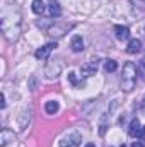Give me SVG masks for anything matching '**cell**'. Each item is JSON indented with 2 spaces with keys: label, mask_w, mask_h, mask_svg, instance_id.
Here are the masks:
<instances>
[{
  "label": "cell",
  "mask_w": 145,
  "mask_h": 147,
  "mask_svg": "<svg viewBox=\"0 0 145 147\" xmlns=\"http://www.w3.org/2000/svg\"><path fill=\"white\" fill-rule=\"evenodd\" d=\"M138 77V67L133 62H126L123 65V74H121V89L125 92H132L135 89Z\"/></svg>",
  "instance_id": "7a4b0ae2"
},
{
  "label": "cell",
  "mask_w": 145,
  "mask_h": 147,
  "mask_svg": "<svg viewBox=\"0 0 145 147\" xmlns=\"http://www.w3.org/2000/svg\"><path fill=\"white\" fill-rule=\"evenodd\" d=\"M56 48V43H46V45H43L41 48H38L36 51H34V57H36V60H46L50 55H51V51Z\"/></svg>",
  "instance_id": "5b68a950"
},
{
  "label": "cell",
  "mask_w": 145,
  "mask_h": 147,
  "mask_svg": "<svg viewBox=\"0 0 145 147\" xmlns=\"http://www.w3.org/2000/svg\"><path fill=\"white\" fill-rule=\"evenodd\" d=\"M97 69H99V62H97V60H89V62L82 63V67H80V75H82V77H92L94 74L97 72Z\"/></svg>",
  "instance_id": "277c9868"
},
{
  "label": "cell",
  "mask_w": 145,
  "mask_h": 147,
  "mask_svg": "<svg viewBox=\"0 0 145 147\" xmlns=\"http://www.w3.org/2000/svg\"><path fill=\"white\" fill-rule=\"evenodd\" d=\"M116 69H118L116 60H111V58H109V60H106V62H104V70H106V72H114Z\"/></svg>",
  "instance_id": "e0dca14e"
},
{
  "label": "cell",
  "mask_w": 145,
  "mask_h": 147,
  "mask_svg": "<svg viewBox=\"0 0 145 147\" xmlns=\"http://www.w3.org/2000/svg\"><path fill=\"white\" fill-rule=\"evenodd\" d=\"M70 46H72V50L75 51V53H80V51H84V39H82V36H79V34L72 36Z\"/></svg>",
  "instance_id": "7c38bea8"
},
{
  "label": "cell",
  "mask_w": 145,
  "mask_h": 147,
  "mask_svg": "<svg viewBox=\"0 0 145 147\" xmlns=\"http://www.w3.org/2000/svg\"><path fill=\"white\" fill-rule=\"evenodd\" d=\"M14 139H15V135H14L12 130H9V128H2V132H0V146L5 147L7 144L14 142Z\"/></svg>",
  "instance_id": "52a82bcc"
},
{
  "label": "cell",
  "mask_w": 145,
  "mask_h": 147,
  "mask_svg": "<svg viewBox=\"0 0 145 147\" xmlns=\"http://www.w3.org/2000/svg\"><path fill=\"white\" fill-rule=\"evenodd\" d=\"M70 28H72V24H62V26H56V24H55V26H51V28L48 29V34L51 38H62Z\"/></svg>",
  "instance_id": "8992f818"
},
{
  "label": "cell",
  "mask_w": 145,
  "mask_h": 147,
  "mask_svg": "<svg viewBox=\"0 0 145 147\" xmlns=\"http://www.w3.org/2000/svg\"><path fill=\"white\" fill-rule=\"evenodd\" d=\"M140 134H142V125H140L138 118H135V120H132V123H130L128 135H130V137H140Z\"/></svg>",
  "instance_id": "ba28073f"
},
{
  "label": "cell",
  "mask_w": 145,
  "mask_h": 147,
  "mask_svg": "<svg viewBox=\"0 0 145 147\" xmlns=\"http://www.w3.org/2000/svg\"><path fill=\"white\" fill-rule=\"evenodd\" d=\"M80 142H82V135L79 132L72 130L60 140V147H79Z\"/></svg>",
  "instance_id": "3957f363"
},
{
  "label": "cell",
  "mask_w": 145,
  "mask_h": 147,
  "mask_svg": "<svg viewBox=\"0 0 145 147\" xmlns=\"http://www.w3.org/2000/svg\"><path fill=\"white\" fill-rule=\"evenodd\" d=\"M108 123H109V116H108V115H103V116H101V121H99V134H101V135H104V134H106Z\"/></svg>",
  "instance_id": "2e32d148"
},
{
  "label": "cell",
  "mask_w": 145,
  "mask_h": 147,
  "mask_svg": "<svg viewBox=\"0 0 145 147\" xmlns=\"http://www.w3.org/2000/svg\"><path fill=\"white\" fill-rule=\"evenodd\" d=\"M44 74H46V77H48V79H56V77H58V74H60V67L53 69V63H50V65L46 67Z\"/></svg>",
  "instance_id": "9a60e30c"
},
{
  "label": "cell",
  "mask_w": 145,
  "mask_h": 147,
  "mask_svg": "<svg viewBox=\"0 0 145 147\" xmlns=\"http://www.w3.org/2000/svg\"><path fill=\"white\" fill-rule=\"evenodd\" d=\"M48 14H50V17H60L62 16V7H60V3L56 0H50V3H48Z\"/></svg>",
  "instance_id": "9c48e42d"
},
{
  "label": "cell",
  "mask_w": 145,
  "mask_h": 147,
  "mask_svg": "<svg viewBox=\"0 0 145 147\" xmlns=\"http://www.w3.org/2000/svg\"><path fill=\"white\" fill-rule=\"evenodd\" d=\"M21 24H22V16H21L19 5L14 0H3L0 9V28L7 41L14 43L19 39Z\"/></svg>",
  "instance_id": "6da1fadb"
},
{
  "label": "cell",
  "mask_w": 145,
  "mask_h": 147,
  "mask_svg": "<svg viewBox=\"0 0 145 147\" xmlns=\"http://www.w3.org/2000/svg\"><path fill=\"white\" fill-rule=\"evenodd\" d=\"M138 74H140V77L145 80V58L138 63Z\"/></svg>",
  "instance_id": "d6986e66"
},
{
  "label": "cell",
  "mask_w": 145,
  "mask_h": 147,
  "mask_svg": "<svg viewBox=\"0 0 145 147\" xmlns=\"http://www.w3.org/2000/svg\"><path fill=\"white\" fill-rule=\"evenodd\" d=\"M68 80L72 82L75 87H80V86H82V82H79V80H77V77H75V74H73V72L68 74Z\"/></svg>",
  "instance_id": "ac0fdd59"
},
{
  "label": "cell",
  "mask_w": 145,
  "mask_h": 147,
  "mask_svg": "<svg viewBox=\"0 0 145 147\" xmlns=\"http://www.w3.org/2000/svg\"><path fill=\"white\" fill-rule=\"evenodd\" d=\"M114 36H116V39H119V41L128 39L130 38V29L126 26H114Z\"/></svg>",
  "instance_id": "8fae6325"
},
{
  "label": "cell",
  "mask_w": 145,
  "mask_h": 147,
  "mask_svg": "<svg viewBox=\"0 0 145 147\" xmlns=\"http://www.w3.org/2000/svg\"><path fill=\"white\" fill-rule=\"evenodd\" d=\"M140 50H142V41H140V39H137V38L130 39V43H128V46H126V53L135 55V53H138Z\"/></svg>",
  "instance_id": "30bf717a"
},
{
  "label": "cell",
  "mask_w": 145,
  "mask_h": 147,
  "mask_svg": "<svg viewBox=\"0 0 145 147\" xmlns=\"http://www.w3.org/2000/svg\"><path fill=\"white\" fill-rule=\"evenodd\" d=\"M132 147H144V144H142V142H133Z\"/></svg>",
  "instance_id": "ffe728a7"
},
{
  "label": "cell",
  "mask_w": 145,
  "mask_h": 147,
  "mask_svg": "<svg viewBox=\"0 0 145 147\" xmlns=\"http://www.w3.org/2000/svg\"><path fill=\"white\" fill-rule=\"evenodd\" d=\"M31 9H33V12H34V14L41 16V14L44 12L46 5H44V2H43V0H33V3H31Z\"/></svg>",
  "instance_id": "5bb4252c"
},
{
  "label": "cell",
  "mask_w": 145,
  "mask_h": 147,
  "mask_svg": "<svg viewBox=\"0 0 145 147\" xmlns=\"http://www.w3.org/2000/svg\"><path fill=\"white\" fill-rule=\"evenodd\" d=\"M60 110V105H58V101H46V105H44V111L48 113V115H56Z\"/></svg>",
  "instance_id": "4fadbf2b"
},
{
  "label": "cell",
  "mask_w": 145,
  "mask_h": 147,
  "mask_svg": "<svg viewBox=\"0 0 145 147\" xmlns=\"http://www.w3.org/2000/svg\"><path fill=\"white\" fill-rule=\"evenodd\" d=\"M84 147H96V144H92V142H89V144H85Z\"/></svg>",
  "instance_id": "7402d4cb"
},
{
  "label": "cell",
  "mask_w": 145,
  "mask_h": 147,
  "mask_svg": "<svg viewBox=\"0 0 145 147\" xmlns=\"http://www.w3.org/2000/svg\"><path fill=\"white\" fill-rule=\"evenodd\" d=\"M140 139L145 140V127H142V134H140Z\"/></svg>",
  "instance_id": "44dd1931"
}]
</instances>
